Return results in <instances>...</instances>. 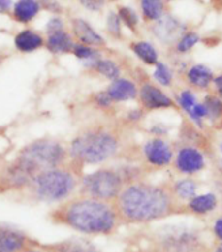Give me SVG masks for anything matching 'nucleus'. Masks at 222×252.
<instances>
[{
    "mask_svg": "<svg viewBox=\"0 0 222 252\" xmlns=\"http://www.w3.org/2000/svg\"><path fill=\"white\" fill-rule=\"evenodd\" d=\"M46 47L50 53L53 54H69L72 53L75 42L67 32L59 31L55 33L49 34V37L46 39Z\"/></svg>",
    "mask_w": 222,
    "mask_h": 252,
    "instance_id": "nucleus-16",
    "label": "nucleus"
},
{
    "mask_svg": "<svg viewBox=\"0 0 222 252\" xmlns=\"http://www.w3.org/2000/svg\"><path fill=\"white\" fill-rule=\"evenodd\" d=\"M80 4L84 8H87L88 11L98 12L105 7L106 0H80Z\"/></svg>",
    "mask_w": 222,
    "mask_h": 252,
    "instance_id": "nucleus-32",
    "label": "nucleus"
},
{
    "mask_svg": "<svg viewBox=\"0 0 222 252\" xmlns=\"http://www.w3.org/2000/svg\"><path fill=\"white\" fill-rule=\"evenodd\" d=\"M143 155L149 165L155 167H165L173 161V149L165 140L155 137L148 140L143 147Z\"/></svg>",
    "mask_w": 222,
    "mask_h": 252,
    "instance_id": "nucleus-9",
    "label": "nucleus"
},
{
    "mask_svg": "<svg viewBox=\"0 0 222 252\" xmlns=\"http://www.w3.org/2000/svg\"><path fill=\"white\" fill-rule=\"evenodd\" d=\"M92 68L95 69L99 75H102L103 77H106V79L111 80V81L121 77L122 71L121 67H119V64H118L117 62H114L113 59H109V58H106V59L99 58V59L92 65Z\"/></svg>",
    "mask_w": 222,
    "mask_h": 252,
    "instance_id": "nucleus-22",
    "label": "nucleus"
},
{
    "mask_svg": "<svg viewBox=\"0 0 222 252\" xmlns=\"http://www.w3.org/2000/svg\"><path fill=\"white\" fill-rule=\"evenodd\" d=\"M37 245V239L29 237L23 230L0 223V252H19Z\"/></svg>",
    "mask_w": 222,
    "mask_h": 252,
    "instance_id": "nucleus-8",
    "label": "nucleus"
},
{
    "mask_svg": "<svg viewBox=\"0 0 222 252\" xmlns=\"http://www.w3.org/2000/svg\"><path fill=\"white\" fill-rule=\"evenodd\" d=\"M39 9L38 0H19L13 7V17L19 23L28 24L38 15Z\"/></svg>",
    "mask_w": 222,
    "mask_h": 252,
    "instance_id": "nucleus-19",
    "label": "nucleus"
},
{
    "mask_svg": "<svg viewBox=\"0 0 222 252\" xmlns=\"http://www.w3.org/2000/svg\"><path fill=\"white\" fill-rule=\"evenodd\" d=\"M196 103H197L196 95L191 91H183L181 92V94L178 95V105L181 106L187 114L191 111V109Z\"/></svg>",
    "mask_w": 222,
    "mask_h": 252,
    "instance_id": "nucleus-30",
    "label": "nucleus"
},
{
    "mask_svg": "<svg viewBox=\"0 0 222 252\" xmlns=\"http://www.w3.org/2000/svg\"><path fill=\"white\" fill-rule=\"evenodd\" d=\"M196 191H197V185L192 179H181L174 185V195L178 199L190 201L193 196H196Z\"/></svg>",
    "mask_w": 222,
    "mask_h": 252,
    "instance_id": "nucleus-25",
    "label": "nucleus"
},
{
    "mask_svg": "<svg viewBox=\"0 0 222 252\" xmlns=\"http://www.w3.org/2000/svg\"><path fill=\"white\" fill-rule=\"evenodd\" d=\"M67 158V149L58 140H34L21 148L11 162L1 165L0 193L24 191L38 173L64 165Z\"/></svg>",
    "mask_w": 222,
    "mask_h": 252,
    "instance_id": "nucleus-2",
    "label": "nucleus"
},
{
    "mask_svg": "<svg viewBox=\"0 0 222 252\" xmlns=\"http://www.w3.org/2000/svg\"><path fill=\"white\" fill-rule=\"evenodd\" d=\"M38 247L46 252H102L87 238H68L54 243L38 242Z\"/></svg>",
    "mask_w": 222,
    "mask_h": 252,
    "instance_id": "nucleus-12",
    "label": "nucleus"
},
{
    "mask_svg": "<svg viewBox=\"0 0 222 252\" xmlns=\"http://www.w3.org/2000/svg\"><path fill=\"white\" fill-rule=\"evenodd\" d=\"M175 169L182 174L191 175V174L199 173L204 169L205 159L203 153L195 147H182L177 152L175 159H174Z\"/></svg>",
    "mask_w": 222,
    "mask_h": 252,
    "instance_id": "nucleus-10",
    "label": "nucleus"
},
{
    "mask_svg": "<svg viewBox=\"0 0 222 252\" xmlns=\"http://www.w3.org/2000/svg\"><path fill=\"white\" fill-rule=\"evenodd\" d=\"M131 50L136 57L139 58L143 63L148 65H156L159 63V53L152 43L147 41L133 42L131 45Z\"/></svg>",
    "mask_w": 222,
    "mask_h": 252,
    "instance_id": "nucleus-21",
    "label": "nucleus"
},
{
    "mask_svg": "<svg viewBox=\"0 0 222 252\" xmlns=\"http://www.w3.org/2000/svg\"><path fill=\"white\" fill-rule=\"evenodd\" d=\"M77 171L75 166L67 163L46 169L38 173L23 192L38 203H63L79 189L80 175Z\"/></svg>",
    "mask_w": 222,
    "mask_h": 252,
    "instance_id": "nucleus-5",
    "label": "nucleus"
},
{
    "mask_svg": "<svg viewBox=\"0 0 222 252\" xmlns=\"http://www.w3.org/2000/svg\"><path fill=\"white\" fill-rule=\"evenodd\" d=\"M199 35L195 32H187L181 35V38L177 41V51L181 54L189 53L190 50L199 42Z\"/></svg>",
    "mask_w": 222,
    "mask_h": 252,
    "instance_id": "nucleus-28",
    "label": "nucleus"
},
{
    "mask_svg": "<svg viewBox=\"0 0 222 252\" xmlns=\"http://www.w3.org/2000/svg\"><path fill=\"white\" fill-rule=\"evenodd\" d=\"M140 103L145 110H161L173 107L174 102L155 84L144 83L139 89Z\"/></svg>",
    "mask_w": 222,
    "mask_h": 252,
    "instance_id": "nucleus-11",
    "label": "nucleus"
},
{
    "mask_svg": "<svg viewBox=\"0 0 222 252\" xmlns=\"http://www.w3.org/2000/svg\"><path fill=\"white\" fill-rule=\"evenodd\" d=\"M49 220L54 225L65 226L89 237H110L122 226L114 203L83 195L58 204L49 213Z\"/></svg>",
    "mask_w": 222,
    "mask_h": 252,
    "instance_id": "nucleus-1",
    "label": "nucleus"
},
{
    "mask_svg": "<svg viewBox=\"0 0 222 252\" xmlns=\"http://www.w3.org/2000/svg\"><path fill=\"white\" fill-rule=\"evenodd\" d=\"M186 77L191 87L196 89H205L213 81V72L204 64H195L189 68Z\"/></svg>",
    "mask_w": 222,
    "mask_h": 252,
    "instance_id": "nucleus-17",
    "label": "nucleus"
},
{
    "mask_svg": "<svg viewBox=\"0 0 222 252\" xmlns=\"http://www.w3.org/2000/svg\"><path fill=\"white\" fill-rule=\"evenodd\" d=\"M212 83L215 84L216 91H217V93H219V94L222 97V73L221 75L217 76L216 79H213V81H212Z\"/></svg>",
    "mask_w": 222,
    "mask_h": 252,
    "instance_id": "nucleus-37",
    "label": "nucleus"
},
{
    "mask_svg": "<svg viewBox=\"0 0 222 252\" xmlns=\"http://www.w3.org/2000/svg\"><path fill=\"white\" fill-rule=\"evenodd\" d=\"M221 153H222V144H221Z\"/></svg>",
    "mask_w": 222,
    "mask_h": 252,
    "instance_id": "nucleus-44",
    "label": "nucleus"
},
{
    "mask_svg": "<svg viewBox=\"0 0 222 252\" xmlns=\"http://www.w3.org/2000/svg\"><path fill=\"white\" fill-rule=\"evenodd\" d=\"M13 0H0V13H7L11 11Z\"/></svg>",
    "mask_w": 222,
    "mask_h": 252,
    "instance_id": "nucleus-36",
    "label": "nucleus"
},
{
    "mask_svg": "<svg viewBox=\"0 0 222 252\" xmlns=\"http://www.w3.org/2000/svg\"><path fill=\"white\" fill-rule=\"evenodd\" d=\"M153 243L162 252H197L200 235L187 226H165L155 231Z\"/></svg>",
    "mask_w": 222,
    "mask_h": 252,
    "instance_id": "nucleus-7",
    "label": "nucleus"
},
{
    "mask_svg": "<svg viewBox=\"0 0 222 252\" xmlns=\"http://www.w3.org/2000/svg\"><path fill=\"white\" fill-rule=\"evenodd\" d=\"M125 252H162L159 250L155 249V247H152V249H137V250H128V251Z\"/></svg>",
    "mask_w": 222,
    "mask_h": 252,
    "instance_id": "nucleus-38",
    "label": "nucleus"
},
{
    "mask_svg": "<svg viewBox=\"0 0 222 252\" xmlns=\"http://www.w3.org/2000/svg\"><path fill=\"white\" fill-rule=\"evenodd\" d=\"M174 196L165 187L136 181L123 187L114 201L122 225H144L174 212Z\"/></svg>",
    "mask_w": 222,
    "mask_h": 252,
    "instance_id": "nucleus-3",
    "label": "nucleus"
},
{
    "mask_svg": "<svg viewBox=\"0 0 222 252\" xmlns=\"http://www.w3.org/2000/svg\"><path fill=\"white\" fill-rule=\"evenodd\" d=\"M19 252H46V251H43L42 249H39L37 245V246H32V247H28V249L21 250V251H19Z\"/></svg>",
    "mask_w": 222,
    "mask_h": 252,
    "instance_id": "nucleus-39",
    "label": "nucleus"
},
{
    "mask_svg": "<svg viewBox=\"0 0 222 252\" xmlns=\"http://www.w3.org/2000/svg\"><path fill=\"white\" fill-rule=\"evenodd\" d=\"M7 131H8V126H0V137L5 136Z\"/></svg>",
    "mask_w": 222,
    "mask_h": 252,
    "instance_id": "nucleus-40",
    "label": "nucleus"
},
{
    "mask_svg": "<svg viewBox=\"0 0 222 252\" xmlns=\"http://www.w3.org/2000/svg\"><path fill=\"white\" fill-rule=\"evenodd\" d=\"M217 204H219V200L215 193L196 195L189 201V209L196 215H205L216 209Z\"/></svg>",
    "mask_w": 222,
    "mask_h": 252,
    "instance_id": "nucleus-20",
    "label": "nucleus"
},
{
    "mask_svg": "<svg viewBox=\"0 0 222 252\" xmlns=\"http://www.w3.org/2000/svg\"><path fill=\"white\" fill-rule=\"evenodd\" d=\"M38 3L41 7H43L45 9L50 12H54V13H59L62 12L61 4L58 3L57 0H38Z\"/></svg>",
    "mask_w": 222,
    "mask_h": 252,
    "instance_id": "nucleus-34",
    "label": "nucleus"
},
{
    "mask_svg": "<svg viewBox=\"0 0 222 252\" xmlns=\"http://www.w3.org/2000/svg\"><path fill=\"white\" fill-rule=\"evenodd\" d=\"M216 252H222V243H220V245L217 246V249H216Z\"/></svg>",
    "mask_w": 222,
    "mask_h": 252,
    "instance_id": "nucleus-41",
    "label": "nucleus"
},
{
    "mask_svg": "<svg viewBox=\"0 0 222 252\" xmlns=\"http://www.w3.org/2000/svg\"><path fill=\"white\" fill-rule=\"evenodd\" d=\"M72 31L75 37L77 38L79 43L91 46V47H101L105 46V39L101 34L93 29L91 24L83 19H73L72 20Z\"/></svg>",
    "mask_w": 222,
    "mask_h": 252,
    "instance_id": "nucleus-15",
    "label": "nucleus"
},
{
    "mask_svg": "<svg viewBox=\"0 0 222 252\" xmlns=\"http://www.w3.org/2000/svg\"><path fill=\"white\" fill-rule=\"evenodd\" d=\"M144 17L149 21H157L163 16L165 3L163 0H140Z\"/></svg>",
    "mask_w": 222,
    "mask_h": 252,
    "instance_id": "nucleus-23",
    "label": "nucleus"
},
{
    "mask_svg": "<svg viewBox=\"0 0 222 252\" xmlns=\"http://www.w3.org/2000/svg\"><path fill=\"white\" fill-rule=\"evenodd\" d=\"M3 156H0V167H1V165H3Z\"/></svg>",
    "mask_w": 222,
    "mask_h": 252,
    "instance_id": "nucleus-43",
    "label": "nucleus"
},
{
    "mask_svg": "<svg viewBox=\"0 0 222 252\" xmlns=\"http://www.w3.org/2000/svg\"><path fill=\"white\" fill-rule=\"evenodd\" d=\"M118 16L121 19V23H123L128 29L135 31L137 24H139V16L132 8L129 7H121L118 9Z\"/></svg>",
    "mask_w": 222,
    "mask_h": 252,
    "instance_id": "nucleus-29",
    "label": "nucleus"
},
{
    "mask_svg": "<svg viewBox=\"0 0 222 252\" xmlns=\"http://www.w3.org/2000/svg\"><path fill=\"white\" fill-rule=\"evenodd\" d=\"M45 45V39L34 31H21L15 37L16 49L21 53H33Z\"/></svg>",
    "mask_w": 222,
    "mask_h": 252,
    "instance_id": "nucleus-18",
    "label": "nucleus"
},
{
    "mask_svg": "<svg viewBox=\"0 0 222 252\" xmlns=\"http://www.w3.org/2000/svg\"><path fill=\"white\" fill-rule=\"evenodd\" d=\"M153 32L159 41L170 43V42L178 41L181 38L185 32V27L171 16H162L161 19L156 21Z\"/></svg>",
    "mask_w": 222,
    "mask_h": 252,
    "instance_id": "nucleus-14",
    "label": "nucleus"
},
{
    "mask_svg": "<svg viewBox=\"0 0 222 252\" xmlns=\"http://www.w3.org/2000/svg\"><path fill=\"white\" fill-rule=\"evenodd\" d=\"M125 186L126 182L118 167H99L93 173L80 177L79 193L114 203Z\"/></svg>",
    "mask_w": 222,
    "mask_h": 252,
    "instance_id": "nucleus-6",
    "label": "nucleus"
},
{
    "mask_svg": "<svg viewBox=\"0 0 222 252\" xmlns=\"http://www.w3.org/2000/svg\"><path fill=\"white\" fill-rule=\"evenodd\" d=\"M155 72H153V77L159 85L162 87H170L173 84V71L170 69V67L165 63H159L155 65Z\"/></svg>",
    "mask_w": 222,
    "mask_h": 252,
    "instance_id": "nucleus-27",
    "label": "nucleus"
},
{
    "mask_svg": "<svg viewBox=\"0 0 222 252\" xmlns=\"http://www.w3.org/2000/svg\"><path fill=\"white\" fill-rule=\"evenodd\" d=\"M72 54L77 59H80V61L87 62L89 67H92L101 58V53L97 49L91 47V46L83 45V43H75L73 49H72Z\"/></svg>",
    "mask_w": 222,
    "mask_h": 252,
    "instance_id": "nucleus-24",
    "label": "nucleus"
},
{
    "mask_svg": "<svg viewBox=\"0 0 222 252\" xmlns=\"http://www.w3.org/2000/svg\"><path fill=\"white\" fill-rule=\"evenodd\" d=\"M203 105L205 106L207 110V119L211 122L219 121L222 117V101L220 98L215 97V95H208L204 99Z\"/></svg>",
    "mask_w": 222,
    "mask_h": 252,
    "instance_id": "nucleus-26",
    "label": "nucleus"
},
{
    "mask_svg": "<svg viewBox=\"0 0 222 252\" xmlns=\"http://www.w3.org/2000/svg\"><path fill=\"white\" fill-rule=\"evenodd\" d=\"M213 231H215L216 237L222 242V216L219 220H216L215 226H213Z\"/></svg>",
    "mask_w": 222,
    "mask_h": 252,
    "instance_id": "nucleus-35",
    "label": "nucleus"
},
{
    "mask_svg": "<svg viewBox=\"0 0 222 252\" xmlns=\"http://www.w3.org/2000/svg\"><path fill=\"white\" fill-rule=\"evenodd\" d=\"M216 3L219 4L220 7H222V0H216Z\"/></svg>",
    "mask_w": 222,
    "mask_h": 252,
    "instance_id": "nucleus-42",
    "label": "nucleus"
},
{
    "mask_svg": "<svg viewBox=\"0 0 222 252\" xmlns=\"http://www.w3.org/2000/svg\"><path fill=\"white\" fill-rule=\"evenodd\" d=\"M121 148L122 133L115 126L95 123L84 128L71 140L67 153L71 165L77 169L109 161L119 153Z\"/></svg>",
    "mask_w": 222,
    "mask_h": 252,
    "instance_id": "nucleus-4",
    "label": "nucleus"
},
{
    "mask_svg": "<svg viewBox=\"0 0 222 252\" xmlns=\"http://www.w3.org/2000/svg\"><path fill=\"white\" fill-rule=\"evenodd\" d=\"M63 20L59 19V17H53V19H50V21L47 23V25H46V32H47V34L55 33V32L63 31Z\"/></svg>",
    "mask_w": 222,
    "mask_h": 252,
    "instance_id": "nucleus-33",
    "label": "nucleus"
},
{
    "mask_svg": "<svg viewBox=\"0 0 222 252\" xmlns=\"http://www.w3.org/2000/svg\"><path fill=\"white\" fill-rule=\"evenodd\" d=\"M107 31L114 37H121L122 34V23L119 16L115 12H110L107 16V23H106Z\"/></svg>",
    "mask_w": 222,
    "mask_h": 252,
    "instance_id": "nucleus-31",
    "label": "nucleus"
},
{
    "mask_svg": "<svg viewBox=\"0 0 222 252\" xmlns=\"http://www.w3.org/2000/svg\"><path fill=\"white\" fill-rule=\"evenodd\" d=\"M107 97L110 98V101L113 103H119V102H126L135 99L137 97L139 89L136 87V84L133 81L128 79H119L111 81L107 89L105 91Z\"/></svg>",
    "mask_w": 222,
    "mask_h": 252,
    "instance_id": "nucleus-13",
    "label": "nucleus"
}]
</instances>
